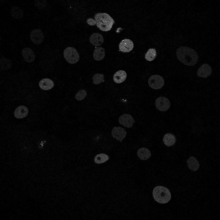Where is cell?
Wrapping results in <instances>:
<instances>
[{
  "instance_id": "cell-26",
  "label": "cell",
  "mask_w": 220,
  "mask_h": 220,
  "mask_svg": "<svg viewBox=\"0 0 220 220\" xmlns=\"http://www.w3.org/2000/svg\"><path fill=\"white\" fill-rule=\"evenodd\" d=\"M87 95V92L85 89H81L76 94L75 98L77 100L81 101L85 98Z\"/></svg>"
},
{
  "instance_id": "cell-15",
  "label": "cell",
  "mask_w": 220,
  "mask_h": 220,
  "mask_svg": "<svg viewBox=\"0 0 220 220\" xmlns=\"http://www.w3.org/2000/svg\"><path fill=\"white\" fill-rule=\"evenodd\" d=\"M39 85L41 89L47 90L52 89L54 85V84L51 79L46 78L42 79L39 82Z\"/></svg>"
},
{
  "instance_id": "cell-22",
  "label": "cell",
  "mask_w": 220,
  "mask_h": 220,
  "mask_svg": "<svg viewBox=\"0 0 220 220\" xmlns=\"http://www.w3.org/2000/svg\"><path fill=\"white\" fill-rule=\"evenodd\" d=\"M0 68L2 70H7L10 68L12 65L11 60L8 58L2 57L0 59Z\"/></svg>"
},
{
  "instance_id": "cell-1",
  "label": "cell",
  "mask_w": 220,
  "mask_h": 220,
  "mask_svg": "<svg viewBox=\"0 0 220 220\" xmlns=\"http://www.w3.org/2000/svg\"><path fill=\"white\" fill-rule=\"evenodd\" d=\"M176 55L178 60L184 64L192 66L197 62V53L194 49L187 46H181L177 50Z\"/></svg>"
},
{
  "instance_id": "cell-8",
  "label": "cell",
  "mask_w": 220,
  "mask_h": 220,
  "mask_svg": "<svg viewBox=\"0 0 220 220\" xmlns=\"http://www.w3.org/2000/svg\"><path fill=\"white\" fill-rule=\"evenodd\" d=\"M119 122L121 125L128 128L131 127L135 123L133 117L128 114H124L120 116L119 119Z\"/></svg>"
},
{
  "instance_id": "cell-21",
  "label": "cell",
  "mask_w": 220,
  "mask_h": 220,
  "mask_svg": "<svg viewBox=\"0 0 220 220\" xmlns=\"http://www.w3.org/2000/svg\"><path fill=\"white\" fill-rule=\"evenodd\" d=\"M23 11L18 6H13L11 10V16L15 18H21L23 17Z\"/></svg>"
},
{
  "instance_id": "cell-10",
  "label": "cell",
  "mask_w": 220,
  "mask_h": 220,
  "mask_svg": "<svg viewBox=\"0 0 220 220\" xmlns=\"http://www.w3.org/2000/svg\"><path fill=\"white\" fill-rule=\"evenodd\" d=\"M212 72L211 67L208 64L204 63L198 69L197 75L199 77L207 78L211 75Z\"/></svg>"
},
{
  "instance_id": "cell-9",
  "label": "cell",
  "mask_w": 220,
  "mask_h": 220,
  "mask_svg": "<svg viewBox=\"0 0 220 220\" xmlns=\"http://www.w3.org/2000/svg\"><path fill=\"white\" fill-rule=\"evenodd\" d=\"M126 134L125 129L120 127H114L111 131V135L113 138L121 142L125 137Z\"/></svg>"
},
{
  "instance_id": "cell-18",
  "label": "cell",
  "mask_w": 220,
  "mask_h": 220,
  "mask_svg": "<svg viewBox=\"0 0 220 220\" xmlns=\"http://www.w3.org/2000/svg\"><path fill=\"white\" fill-rule=\"evenodd\" d=\"M163 142L166 146H171L175 144L176 141L175 136L170 133L165 134L163 138Z\"/></svg>"
},
{
  "instance_id": "cell-27",
  "label": "cell",
  "mask_w": 220,
  "mask_h": 220,
  "mask_svg": "<svg viewBox=\"0 0 220 220\" xmlns=\"http://www.w3.org/2000/svg\"><path fill=\"white\" fill-rule=\"evenodd\" d=\"M87 22L88 24L92 26L95 25L96 24V21L95 20L91 18L87 19Z\"/></svg>"
},
{
  "instance_id": "cell-3",
  "label": "cell",
  "mask_w": 220,
  "mask_h": 220,
  "mask_svg": "<svg viewBox=\"0 0 220 220\" xmlns=\"http://www.w3.org/2000/svg\"><path fill=\"white\" fill-rule=\"evenodd\" d=\"M153 196L156 202L161 204L168 203L171 197L170 190L167 187L161 186H157L153 189Z\"/></svg>"
},
{
  "instance_id": "cell-25",
  "label": "cell",
  "mask_w": 220,
  "mask_h": 220,
  "mask_svg": "<svg viewBox=\"0 0 220 220\" xmlns=\"http://www.w3.org/2000/svg\"><path fill=\"white\" fill-rule=\"evenodd\" d=\"M104 75L103 74L99 73L96 74L93 76L92 79L93 81V83L95 84H98L101 83L102 82H104Z\"/></svg>"
},
{
  "instance_id": "cell-12",
  "label": "cell",
  "mask_w": 220,
  "mask_h": 220,
  "mask_svg": "<svg viewBox=\"0 0 220 220\" xmlns=\"http://www.w3.org/2000/svg\"><path fill=\"white\" fill-rule=\"evenodd\" d=\"M21 54L25 61L28 63L33 61L35 59V54L33 50L29 48H26L23 49Z\"/></svg>"
},
{
  "instance_id": "cell-6",
  "label": "cell",
  "mask_w": 220,
  "mask_h": 220,
  "mask_svg": "<svg viewBox=\"0 0 220 220\" xmlns=\"http://www.w3.org/2000/svg\"><path fill=\"white\" fill-rule=\"evenodd\" d=\"M155 104L157 109L162 111L167 110L170 106L169 99L163 97H160L157 98L155 100Z\"/></svg>"
},
{
  "instance_id": "cell-17",
  "label": "cell",
  "mask_w": 220,
  "mask_h": 220,
  "mask_svg": "<svg viewBox=\"0 0 220 220\" xmlns=\"http://www.w3.org/2000/svg\"><path fill=\"white\" fill-rule=\"evenodd\" d=\"M127 77L126 72L123 70L116 72L113 76V80L116 83H121L124 82Z\"/></svg>"
},
{
  "instance_id": "cell-14",
  "label": "cell",
  "mask_w": 220,
  "mask_h": 220,
  "mask_svg": "<svg viewBox=\"0 0 220 220\" xmlns=\"http://www.w3.org/2000/svg\"><path fill=\"white\" fill-rule=\"evenodd\" d=\"M28 112L27 108L24 106L21 105L17 107L14 111L15 117L18 119H23L27 116Z\"/></svg>"
},
{
  "instance_id": "cell-19",
  "label": "cell",
  "mask_w": 220,
  "mask_h": 220,
  "mask_svg": "<svg viewBox=\"0 0 220 220\" xmlns=\"http://www.w3.org/2000/svg\"><path fill=\"white\" fill-rule=\"evenodd\" d=\"M138 158L141 160H145L149 159L151 155L150 150L145 148H139L137 152Z\"/></svg>"
},
{
  "instance_id": "cell-13",
  "label": "cell",
  "mask_w": 220,
  "mask_h": 220,
  "mask_svg": "<svg viewBox=\"0 0 220 220\" xmlns=\"http://www.w3.org/2000/svg\"><path fill=\"white\" fill-rule=\"evenodd\" d=\"M89 40L91 44L96 46L101 45L104 42L103 36L99 33H94L92 34L90 37Z\"/></svg>"
},
{
  "instance_id": "cell-7",
  "label": "cell",
  "mask_w": 220,
  "mask_h": 220,
  "mask_svg": "<svg viewBox=\"0 0 220 220\" xmlns=\"http://www.w3.org/2000/svg\"><path fill=\"white\" fill-rule=\"evenodd\" d=\"M30 39L32 42L36 44H39L43 42L44 36L43 32L40 29H35L31 33Z\"/></svg>"
},
{
  "instance_id": "cell-4",
  "label": "cell",
  "mask_w": 220,
  "mask_h": 220,
  "mask_svg": "<svg viewBox=\"0 0 220 220\" xmlns=\"http://www.w3.org/2000/svg\"><path fill=\"white\" fill-rule=\"evenodd\" d=\"M64 57L67 61L71 64L76 63L79 60V56L74 48L68 47L64 51Z\"/></svg>"
},
{
  "instance_id": "cell-2",
  "label": "cell",
  "mask_w": 220,
  "mask_h": 220,
  "mask_svg": "<svg viewBox=\"0 0 220 220\" xmlns=\"http://www.w3.org/2000/svg\"><path fill=\"white\" fill-rule=\"evenodd\" d=\"M94 18L96 21L97 26L102 31L110 30L114 23L113 18L106 13H96Z\"/></svg>"
},
{
  "instance_id": "cell-5",
  "label": "cell",
  "mask_w": 220,
  "mask_h": 220,
  "mask_svg": "<svg viewBox=\"0 0 220 220\" xmlns=\"http://www.w3.org/2000/svg\"><path fill=\"white\" fill-rule=\"evenodd\" d=\"M148 84L149 86L152 89H158L164 86V81L163 78L160 75H154L149 78Z\"/></svg>"
},
{
  "instance_id": "cell-23",
  "label": "cell",
  "mask_w": 220,
  "mask_h": 220,
  "mask_svg": "<svg viewBox=\"0 0 220 220\" xmlns=\"http://www.w3.org/2000/svg\"><path fill=\"white\" fill-rule=\"evenodd\" d=\"M109 156L104 153L98 154L95 157L94 162L97 164H100L105 162L109 159Z\"/></svg>"
},
{
  "instance_id": "cell-20",
  "label": "cell",
  "mask_w": 220,
  "mask_h": 220,
  "mask_svg": "<svg viewBox=\"0 0 220 220\" xmlns=\"http://www.w3.org/2000/svg\"><path fill=\"white\" fill-rule=\"evenodd\" d=\"M105 49L101 47L96 48L93 53L94 59L97 61H100L102 60L105 56Z\"/></svg>"
},
{
  "instance_id": "cell-16",
  "label": "cell",
  "mask_w": 220,
  "mask_h": 220,
  "mask_svg": "<svg viewBox=\"0 0 220 220\" xmlns=\"http://www.w3.org/2000/svg\"><path fill=\"white\" fill-rule=\"evenodd\" d=\"M188 168L191 170L195 171L199 168L200 164L197 159L193 156H190L187 160Z\"/></svg>"
},
{
  "instance_id": "cell-11",
  "label": "cell",
  "mask_w": 220,
  "mask_h": 220,
  "mask_svg": "<svg viewBox=\"0 0 220 220\" xmlns=\"http://www.w3.org/2000/svg\"><path fill=\"white\" fill-rule=\"evenodd\" d=\"M133 47L134 44L133 41L128 39L122 40L119 45L120 51L123 53L130 52L133 50Z\"/></svg>"
},
{
  "instance_id": "cell-24",
  "label": "cell",
  "mask_w": 220,
  "mask_h": 220,
  "mask_svg": "<svg viewBox=\"0 0 220 220\" xmlns=\"http://www.w3.org/2000/svg\"><path fill=\"white\" fill-rule=\"evenodd\" d=\"M157 53L155 49L151 48L148 50L145 55V58L147 61H151L156 57Z\"/></svg>"
}]
</instances>
